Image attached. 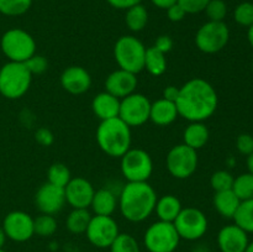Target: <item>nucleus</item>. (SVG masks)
Segmentation results:
<instances>
[{
    "label": "nucleus",
    "instance_id": "a18cd8bd",
    "mask_svg": "<svg viewBox=\"0 0 253 252\" xmlns=\"http://www.w3.org/2000/svg\"><path fill=\"white\" fill-rule=\"evenodd\" d=\"M178 95H179V88L174 85L166 86L165 90H163V99H167V100L173 101V103H175Z\"/></svg>",
    "mask_w": 253,
    "mask_h": 252
},
{
    "label": "nucleus",
    "instance_id": "6e6552de",
    "mask_svg": "<svg viewBox=\"0 0 253 252\" xmlns=\"http://www.w3.org/2000/svg\"><path fill=\"white\" fill-rule=\"evenodd\" d=\"M121 173L127 182H147L153 172L150 153L141 148H130L121 157Z\"/></svg>",
    "mask_w": 253,
    "mask_h": 252
},
{
    "label": "nucleus",
    "instance_id": "4c0bfd02",
    "mask_svg": "<svg viewBox=\"0 0 253 252\" xmlns=\"http://www.w3.org/2000/svg\"><path fill=\"white\" fill-rule=\"evenodd\" d=\"M25 66L27 67L30 73L34 76V74L44 73L47 71V68H48V62H47V59L43 56L35 53L31 58H29L25 62Z\"/></svg>",
    "mask_w": 253,
    "mask_h": 252
},
{
    "label": "nucleus",
    "instance_id": "6ab92c4d",
    "mask_svg": "<svg viewBox=\"0 0 253 252\" xmlns=\"http://www.w3.org/2000/svg\"><path fill=\"white\" fill-rule=\"evenodd\" d=\"M61 85L69 94L81 95L91 86V77L83 67L71 66L62 72Z\"/></svg>",
    "mask_w": 253,
    "mask_h": 252
},
{
    "label": "nucleus",
    "instance_id": "b1692460",
    "mask_svg": "<svg viewBox=\"0 0 253 252\" xmlns=\"http://www.w3.org/2000/svg\"><path fill=\"white\" fill-rule=\"evenodd\" d=\"M214 207L216 211L226 219H232L236 214L241 200L237 198L234 190H222V192H215L214 195Z\"/></svg>",
    "mask_w": 253,
    "mask_h": 252
},
{
    "label": "nucleus",
    "instance_id": "8fccbe9b",
    "mask_svg": "<svg viewBox=\"0 0 253 252\" xmlns=\"http://www.w3.org/2000/svg\"><path fill=\"white\" fill-rule=\"evenodd\" d=\"M6 235H5V231L4 229H2V226H0V249H2L5 245V242H6Z\"/></svg>",
    "mask_w": 253,
    "mask_h": 252
},
{
    "label": "nucleus",
    "instance_id": "c03bdc74",
    "mask_svg": "<svg viewBox=\"0 0 253 252\" xmlns=\"http://www.w3.org/2000/svg\"><path fill=\"white\" fill-rule=\"evenodd\" d=\"M109 5L119 10H127L135 5L141 4V0H106Z\"/></svg>",
    "mask_w": 253,
    "mask_h": 252
},
{
    "label": "nucleus",
    "instance_id": "9d476101",
    "mask_svg": "<svg viewBox=\"0 0 253 252\" xmlns=\"http://www.w3.org/2000/svg\"><path fill=\"white\" fill-rule=\"evenodd\" d=\"M175 230L179 235L180 240L184 239L188 241H195L199 240L207 234L208 217L202 210L197 208H183L175 220L173 221Z\"/></svg>",
    "mask_w": 253,
    "mask_h": 252
},
{
    "label": "nucleus",
    "instance_id": "09e8293b",
    "mask_svg": "<svg viewBox=\"0 0 253 252\" xmlns=\"http://www.w3.org/2000/svg\"><path fill=\"white\" fill-rule=\"evenodd\" d=\"M247 40H249V43L251 44V47L253 48V24L251 26L247 27Z\"/></svg>",
    "mask_w": 253,
    "mask_h": 252
},
{
    "label": "nucleus",
    "instance_id": "603ef678",
    "mask_svg": "<svg viewBox=\"0 0 253 252\" xmlns=\"http://www.w3.org/2000/svg\"><path fill=\"white\" fill-rule=\"evenodd\" d=\"M0 252H6V251H4V250H2V249H0Z\"/></svg>",
    "mask_w": 253,
    "mask_h": 252
},
{
    "label": "nucleus",
    "instance_id": "dca6fc26",
    "mask_svg": "<svg viewBox=\"0 0 253 252\" xmlns=\"http://www.w3.org/2000/svg\"><path fill=\"white\" fill-rule=\"evenodd\" d=\"M94 189L93 184L88 179L82 177L72 178L68 184L64 187L66 202L73 209H88L93 200Z\"/></svg>",
    "mask_w": 253,
    "mask_h": 252
},
{
    "label": "nucleus",
    "instance_id": "f3484780",
    "mask_svg": "<svg viewBox=\"0 0 253 252\" xmlns=\"http://www.w3.org/2000/svg\"><path fill=\"white\" fill-rule=\"evenodd\" d=\"M249 244V234L236 224L226 225L217 234V246L221 252H245Z\"/></svg>",
    "mask_w": 253,
    "mask_h": 252
},
{
    "label": "nucleus",
    "instance_id": "473e14b6",
    "mask_svg": "<svg viewBox=\"0 0 253 252\" xmlns=\"http://www.w3.org/2000/svg\"><path fill=\"white\" fill-rule=\"evenodd\" d=\"M32 0H0V14L5 16H20L29 11Z\"/></svg>",
    "mask_w": 253,
    "mask_h": 252
},
{
    "label": "nucleus",
    "instance_id": "a211bd4d",
    "mask_svg": "<svg viewBox=\"0 0 253 252\" xmlns=\"http://www.w3.org/2000/svg\"><path fill=\"white\" fill-rule=\"evenodd\" d=\"M137 83L138 81L136 74L119 68L116 71L111 72L106 77L105 91H108L111 95L116 96L121 100L125 96L135 93Z\"/></svg>",
    "mask_w": 253,
    "mask_h": 252
},
{
    "label": "nucleus",
    "instance_id": "f704fd0d",
    "mask_svg": "<svg viewBox=\"0 0 253 252\" xmlns=\"http://www.w3.org/2000/svg\"><path fill=\"white\" fill-rule=\"evenodd\" d=\"M234 175L227 170H216L212 173L210 178V185L215 192H222V190L232 189L234 184Z\"/></svg>",
    "mask_w": 253,
    "mask_h": 252
},
{
    "label": "nucleus",
    "instance_id": "cd10ccee",
    "mask_svg": "<svg viewBox=\"0 0 253 252\" xmlns=\"http://www.w3.org/2000/svg\"><path fill=\"white\" fill-rule=\"evenodd\" d=\"M90 220L91 214L88 211V209H73L67 216L66 226L72 234H85Z\"/></svg>",
    "mask_w": 253,
    "mask_h": 252
},
{
    "label": "nucleus",
    "instance_id": "4be33fe9",
    "mask_svg": "<svg viewBox=\"0 0 253 252\" xmlns=\"http://www.w3.org/2000/svg\"><path fill=\"white\" fill-rule=\"evenodd\" d=\"M182 203L175 195L166 194L163 197L157 198L155 211L161 221L173 222L175 217L182 211Z\"/></svg>",
    "mask_w": 253,
    "mask_h": 252
},
{
    "label": "nucleus",
    "instance_id": "ea45409f",
    "mask_svg": "<svg viewBox=\"0 0 253 252\" xmlns=\"http://www.w3.org/2000/svg\"><path fill=\"white\" fill-rule=\"evenodd\" d=\"M236 148L242 155H251L253 152V136L250 133H241V135L237 136Z\"/></svg>",
    "mask_w": 253,
    "mask_h": 252
},
{
    "label": "nucleus",
    "instance_id": "72a5a7b5",
    "mask_svg": "<svg viewBox=\"0 0 253 252\" xmlns=\"http://www.w3.org/2000/svg\"><path fill=\"white\" fill-rule=\"evenodd\" d=\"M109 249L110 252H141L137 240L130 234H119Z\"/></svg>",
    "mask_w": 253,
    "mask_h": 252
},
{
    "label": "nucleus",
    "instance_id": "0eeeda50",
    "mask_svg": "<svg viewBox=\"0 0 253 252\" xmlns=\"http://www.w3.org/2000/svg\"><path fill=\"white\" fill-rule=\"evenodd\" d=\"M143 242L148 252H174L179 246L180 237L173 222H153L146 230Z\"/></svg>",
    "mask_w": 253,
    "mask_h": 252
},
{
    "label": "nucleus",
    "instance_id": "c9c22d12",
    "mask_svg": "<svg viewBox=\"0 0 253 252\" xmlns=\"http://www.w3.org/2000/svg\"><path fill=\"white\" fill-rule=\"evenodd\" d=\"M234 19L236 24L249 27L253 24V2L244 1L235 7Z\"/></svg>",
    "mask_w": 253,
    "mask_h": 252
},
{
    "label": "nucleus",
    "instance_id": "58836bf2",
    "mask_svg": "<svg viewBox=\"0 0 253 252\" xmlns=\"http://www.w3.org/2000/svg\"><path fill=\"white\" fill-rule=\"evenodd\" d=\"M210 0H177L178 4L184 9L187 14H199L204 11Z\"/></svg>",
    "mask_w": 253,
    "mask_h": 252
},
{
    "label": "nucleus",
    "instance_id": "e433bc0d",
    "mask_svg": "<svg viewBox=\"0 0 253 252\" xmlns=\"http://www.w3.org/2000/svg\"><path fill=\"white\" fill-rule=\"evenodd\" d=\"M204 11L209 21H224L227 15V5L224 0H210Z\"/></svg>",
    "mask_w": 253,
    "mask_h": 252
},
{
    "label": "nucleus",
    "instance_id": "aec40b11",
    "mask_svg": "<svg viewBox=\"0 0 253 252\" xmlns=\"http://www.w3.org/2000/svg\"><path fill=\"white\" fill-rule=\"evenodd\" d=\"M91 109L96 118L103 120L118 118L120 111V99L108 91H101L91 101Z\"/></svg>",
    "mask_w": 253,
    "mask_h": 252
},
{
    "label": "nucleus",
    "instance_id": "de8ad7c7",
    "mask_svg": "<svg viewBox=\"0 0 253 252\" xmlns=\"http://www.w3.org/2000/svg\"><path fill=\"white\" fill-rule=\"evenodd\" d=\"M246 166H247V169H249V173L253 174V152L251 153V155L247 156Z\"/></svg>",
    "mask_w": 253,
    "mask_h": 252
},
{
    "label": "nucleus",
    "instance_id": "423d86ee",
    "mask_svg": "<svg viewBox=\"0 0 253 252\" xmlns=\"http://www.w3.org/2000/svg\"><path fill=\"white\" fill-rule=\"evenodd\" d=\"M0 48L10 62L25 63L36 53V41L22 29H10L0 40Z\"/></svg>",
    "mask_w": 253,
    "mask_h": 252
},
{
    "label": "nucleus",
    "instance_id": "7c9ffc66",
    "mask_svg": "<svg viewBox=\"0 0 253 252\" xmlns=\"http://www.w3.org/2000/svg\"><path fill=\"white\" fill-rule=\"evenodd\" d=\"M47 178H48L47 182L51 184L64 188L72 179L71 170L63 163H53L52 166H49L48 170H47Z\"/></svg>",
    "mask_w": 253,
    "mask_h": 252
},
{
    "label": "nucleus",
    "instance_id": "5701e85b",
    "mask_svg": "<svg viewBox=\"0 0 253 252\" xmlns=\"http://www.w3.org/2000/svg\"><path fill=\"white\" fill-rule=\"evenodd\" d=\"M90 207L95 215L111 216L118 207V199L114 192H111L108 188H103V189L95 190Z\"/></svg>",
    "mask_w": 253,
    "mask_h": 252
},
{
    "label": "nucleus",
    "instance_id": "c756f323",
    "mask_svg": "<svg viewBox=\"0 0 253 252\" xmlns=\"http://www.w3.org/2000/svg\"><path fill=\"white\" fill-rule=\"evenodd\" d=\"M232 190L241 202L253 199V174L247 172L235 178Z\"/></svg>",
    "mask_w": 253,
    "mask_h": 252
},
{
    "label": "nucleus",
    "instance_id": "f03ea898",
    "mask_svg": "<svg viewBox=\"0 0 253 252\" xmlns=\"http://www.w3.org/2000/svg\"><path fill=\"white\" fill-rule=\"evenodd\" d=\"M157 194L147 182H127L119 198V208L126 220L141 222L155 211Z\"/></svg>",
    "mask_w": 253,
    "mask_h": 252
},
{
    "label": "nucleus",
    "instance_id": "f257e3e1",
    "mask_svg": "<svg viewBox=\"0 0 253 252\" xmlns=\"http://www.w3.org/2000/svg\"><path fill=\"white\" fill-rule=\"evenodd\" d=\"M219 96L214 86L203 78H193L179 88L175 100L178 114L190 123H204L214 115Z\"/></svg>",
    "mask_w": 253,
    "mask_h": 252
},
{
    "label": "nucleus",
    "instance_id": "39448f33",
    "mask_svg": "<svg viewBox=\"0 0 253 252\" xmlns=\"http://www.w3.org/2000/svg\"><path fill=\"white\" fill-rule=\"evenodd\" d=\"M146 47L137 37L121 36L114 46V57L120 69L137 76L145 69Z\"/></svg>",
    "mask_w": 253,
    "mask_h": 252
},
{
    "label": "nucleus",
    "instance_id": "2f4dec72",
    "mask_svg": "<svg viewBox=\"0 0 253 252\" xmlns=\"http://www.w3.org/2000/svg\"><path fill=\"white\" fill-rule=\"evenodd\" d=\"M57 220L54 215L41 214L34 219V231L35 235H39L41 237H49L54 235L57 231Z\"/></svg>",
    "mask_w": 253,
    "mask_h": 252
},
{
    "label": "nucleus",
    "instance_id": "c85d7f7f",
    "mask_svg": "<svg viewBox=\"0 0 253 252\" xmlns=\"http://www.w3.org/2000/svg\"><path fill=\"white\" fill-rule=\"evenodd\" d=\"M234 224L241 227L247 234H253V199L240 203L239 209L234 215Z\"/></svg>",
    "mask_w": 253,
    "mask_h": 252
},
{
    "label": "nucleus",
    "instance_id": "7ed1b4c3",
    "mask_svg": "<svg viewBox=\"0 0 253 252\" xmlns=\"http://www.w3.org/2000/svg\"><path fill=\"white\" fill-rule=\"evenodd\" d=\"M131 127L120 118L103 120L96 128V142L110 157H123L131 148Z\"/></svg>",
    "mask_w": 253,
    "mask_h": 252
},
{
    "label": "nucleus",
    "instance_id": "393cba45",
    "mask_svg": "<svg viewBox=\"0 0 253 252\" xmlns=\"http://www.w3.org/2000/svg\"><path fill=\"white\" fill-rule=\"evenodd\" d=\"M210 137L209 128L204 123H190L183 133V140L187 146L198 151L204 147Z\"/></svg>",
    "mask_w": 253,
    "mask_h": 252
},
{
    "label": "nucleus",
    "instance_id": "a878e982",
    "mask_svg": "<svg viewBox=\"0 0 253 252\" xmlns=\"http://www.w3.org/2000/svg\"><path fill=\"white\" fill-rule=\"evenodd\" d=\"M145 69L153 77H160L167 69V59L166 54L158 51L153 46L146 49Z\"/></svg>",
    "mask_w": 253,
    "mask_h": 252
},
{
    "label": "nucleus",
    "instance_id": "9b49d317",
    "mask_svg": "<svg viewBox=\"0 0 253 252\" xmlns=\"http://www.w3.org/2000/svg\"><path fill=\"white\" fill-rule=\"evenodd\" d=\"M168 172L177 179L192 177L198 168V152L185 143L174 146L166 157Z\"/></svg>",
    "mask_w": 253,
    "mask_h": 252
},
{
    "label": "nucleus",
    "instance_id": "412c9836",
    "mask_svg": "<svg viewBox=\"0 0 253 252\" xmlns=\"http://www.w3.org/2000/svg\"><path fill=\"white\" fill-rule=\"evenodd\" d=\"M179 116L175 103L167 99H158L151 103L150 120L158 126H168Z\"/></svg>",
    "mask_w": 253,
    "mask_h": 252
},
{
    "label": "nucleus",
    "instance_id": "f8f14e48",
    "mask_svg": "<svg viewBox=\"0 0 253 252\" xmlns=\"http://www.w3.org/2000/svg\"><path fill=\"white\" fill-rule=\"evenodd\" d=\"M151 101L143 94L132 93L120 100L119 118L130 127H137L150 120Z\"/></svg>",
    "mask_w": 253,
    "mask_h": 252
},
{
    "label": "nucleus",
    "instance_id": "49530a36",
    "mask_svg": "<svg viewBox=\"0 0 253 252\" xmlns=\"http://www.w3.org/2000/svg\"><path fill=\"white\" fill-rule=\"evenodd\" d=\"M153 5L158 9H163V10H167L168 7L172 6L173 4L177 2V0H151Z\"/></svg>",
    "mask_w": 253,
    "mask_h": 252
},
{
    "label": "nucleus",
    "instance_id": "864d4df0",
    "mask_svg": "<svg viewBox=\"0 0 253 252\" xmlns=\"http://www.w3.org/2000/svg\"><path fill=\"white\" fill-rule=\"evenodd\" d=\"M252 68H253V58H252Z\"/></svg>",
    "mask_w": 253,
    "mask_h": 252
},
{
    "label": "nucleus",
    "instance_id": "a19ab883",
    "mask_svg": "<svg viewBox=\"0 0 253 252\" xmlns=\"http://www.w3.org/2000/svg\"><path fill=\"white\" fill-rule=\"evenodd\" d=\"M35 138H36V141L40 145L44 146V147L51 146L54 141L53 133L51 132V130H48V128L46 127L39 128V130L36 131V133H35Z\"/></svg>",
    "mask_w": 253,
    "mask_h": 252
},
{
    "label": "nucleus",
    "instance_id": "4468645a",
    "mask_svg": "<svg viewBox=\"0 0 253 252\" xmlns=\"http://www.w3.org/2000/svg\"><path fill=\"white\" fill-rule=\"evenodd\" d=\"M1 226L7 239L15 242H26L35 235L34 217L21 210L10 211L2 220Z\"/></svg>",
    "mask_w": 253,
    "mask_h": 252
},
{
    "label": "nucleus",
    "instance_id": "20e7f679",
    "mask_svg": "<svg viewBox=\"0 0 253 252\" xmlns=\"http://www.w3.org/2000/svg\"><path fill=\"white\" fill-rule=\"evenodd\" d=\"M32 74L20 62H7L0 68V94L4 98L15 100L29 91Z\"/></svg>",
    "mask_w": 253,
    "mask_h": 252
},
{
    "label": "nucleus",
    "instance_id": "37998d69",
    "mask_svg": "<svg viewBox=\"0 0 253 252\" xmlns=\"http://www.w3.org/2000/svg\"><path fill=\"white\" fill-rule=\"evenodd\" d=\"M166 11H167L168 19H169L172 22L182 21V20L185 17V15H187V12L184 11V9H183L178 2H175V4L172 5V6L168 7Z\"/></svg>",
    "mask_w": 253,
    "mask_h": 252
},
{
    "label": "nucleus",
    "instance_id": "1a4fd4ad",
    "mask_svg": "<svg viewBox=\"0 0 253 252\" xmlns=\"http://www.w3.org/2000/svg\"><path fill=\"white\" fill-rule=\"evenodd\" d=\"M230 40L229 26L224 21L205 22L195 35V44L202 52L214 54L222 51Z\"/></svg>",
    "mask_w": 253,
    "mask_h": 252
},
{
    "label": "nucleus",
    "instance_id": "ddd939ff",
    "mask_svg": "<svg viewBox=\"0 0 253 252\" xmlns=\"http://www.w3.org/2000/svg\"><path fill=\"white\" fill-rule=\"evenodd\" d=\"M119 234L120 232H119L118 222L113 219V216H104V215L91 216L85 231L86 239L98 249L110 247Z\"/></svg>",
    "mask_w": 253,
    "mask_h": 252
},
{
    "label": "nucleus",
    "instance_id": "3c124183",
    "mask_svg": "<svg viewBox=\"0 0 253 252\" xmlns=\"http://www.w3.org/2000/svg\"><path fill=\"white\" fill-rule=\"evenodd\" d=\"M245 252H253V241H250L249 246H247L246 251H245Z\"/></svg>",
    "mask_w": 253,
    "mask_h": 252
},
{
    "label": "nucleus",
    "instance_id": "79ce46f5",
    "mask_svg": "<svg viewBox=\"0 0 253 252\" xmlns=\"http://www.w3.org/2000/svg\"><path fill=\"white\" fill-rule=\"evenodd\" d=\"M153 47L157 48L160 52H162V53H168L173 48L172 37L168 36V35H161V36L157 37Z\"/></svg>",
    "mask_w": 253,
    "mask_h": 252
},
{
    "label": "nucleus",
    "instance_id": "bb28decb",
    "mask_svg": "<svg viewBox=\"0 0 253 252\" xmlns=\"http://www.w3.org/2000/svg\"><path fill=\"white\" fill-rule=\"evenodd\" d=\"M125 22L128 30L132 32H140L147 26L148 11L142 4H137L135 6L126 10Z\"/></svg>",
    "mask_w": 253,
    "mask_h": 252
},
{
    "label": "nucleus",
    "instance_id": "2eb2a0df",
    "mask_svg": "<svg viewBox=\"0 0 253 252\" xmlns=\"http://www.w3.org/2000/svg\"><path fill=\"white\" fill-rule=\"evenodd\" d=\"M64 188L57 187L46 182L37 189L35 194V204L41 214L54 215L66 205Z\"/></svg>",
    "mask_w": 253,
    "mask_h": 252
}]
</instances>
